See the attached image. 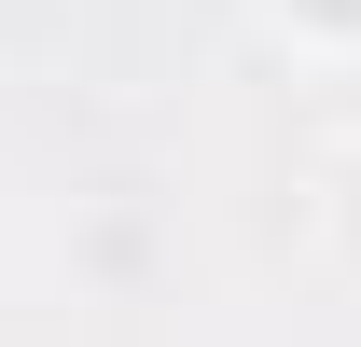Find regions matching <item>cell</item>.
<instances>
[{"label":"cell","instance_id":"1","mask_svg":"<svg viewBox=\"0 0 361 347\" xmlns=\"http://www.w3.org/2000/svg\"><path fill=\"white\" fill-rule=\"evenodd\" d=\"M278 14V42H306V56H361V0H264Z\"/></svg>","mask_w":361,"mask_h":347},{"label":"cell","instance_id":"2","mask_svg":"<svg viewBox=\"0 0 361 347\" xmlns=\"http://www.w3.org/2000/svg\"><path fill=\"white\" fill-rule=\"evenodd\" d=\"M334 250H348V278H361V153H348V181H334Z\"/></svg>","mask_w":361,"mask_h":347}]
</instances>
